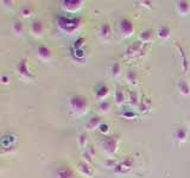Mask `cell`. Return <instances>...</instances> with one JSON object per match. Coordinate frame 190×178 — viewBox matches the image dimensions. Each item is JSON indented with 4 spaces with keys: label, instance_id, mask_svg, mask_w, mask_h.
Listing matches in <instances>:
<instances>
[{
    "label": "cell",
    "instance_id": "cell-1",
    "mask_svg": "<svg viewBox=\"0 0 190 178\" xmlns=\"http://www.w3.org/2000/svg\"><path fill=\"white\" fill-rule=\"evenodd\" d=\"M57 25L60 27L61 31H63L64 33L71 35L75 31H77V29L81 25V20L80 18H71V17H60Z\"/></svg>",
    "mask_w": 190,
    "mask_h": 178
},
{
    "label": "cell",
    "instance_id": "cell-2",
    "mask_svg": "<svg viewBox=\"0 0 190 178\" xmlns=\"http://www.w3.org/2000/svg\"><path fill=\"white\" fill-rule=\"evenodd\" d=\"M88 101L86 97L81 95H74L69 99V108L76 115H83L88 111Z\"/></svg>",
    "mask_w": 190,
    "mask_h": 178
},
{
    "label": "cell",
    "instance_id": "cell-3",
    "mask_svg": "<svg viewBox=\"0 0 190 178\" xmlns=\"http://www.w3.org/2000/svg\"><path fill=\"white\" fill-rule=\"evenodd\" d=\"M133 164H134L133 158L132 157H126L124 160H121V162L115 165L114 172L118 173V175H126L133 169Z\"/></svg>",
    "mask_w": 190,
    "mask_h": 178
},
{
    "label": "cell",
    "instance_id": "cell-4",
    "mask_svg": "<svg viewBox=\"0 0 190 178\" xmlns=\"http://www.w3.org/2000/svg\"><path fill=\"white\" fill-rule=\"evenodd\" d=\"M102 147L103 151L106 152L108 156L114 154V152L118 148V139H115L114 137H107L102 140Z\"/></svg>",
    "mask_w": 190,
    "mask_h": 178
},
{
    "label": "cell",
    "instance_id": "cell-5",
    "mask_svg": "<svg viewBox=\"0 0 190 178\" xmlns=\"http://www.w3.org/2000/svg\"><path fill=\"white\" fill-rule=\"evenodd\" d=\"M119 27H120V32L122 33L124 37H131L133 31H134V27H133L132 22H131L130 19H126V18L120 22Z\"/></svg>",
    "mask_w": 190,
    "mask_h": 178
},
{
    "label": "cell",
    "instance_id": "cell-6",
    "mask_svg": "<svg viewBox=\"0 0 190 178\" xmlns=\"http://www.w3.org/2000/svg\"><path fill=\"white\" fill-rule=\"evenodd\" d=\"M62 8L69 13H75L82 7L83 1H62Z\"/></svg>",
    "mask_w": 190,
    "mask_h": 178
},
{
    "label": "cell",
    "instance_id": "cell-7",
    "mask_svg": "<svg viewBox=\"0 0 190 178\" xmlns=\"http://www.w3.org/2000/svg\"><path fill=\"white\" fill-rule=\"evenodd\" d=\"M176 11L179 16L187 17L190 13V4L188 1H177L176 3Z\"/></svg>",
    "mask_w": 190,
    "mask_h": 178
},
{
    "label": "cell",
    "instance_id": "cell-8",
    "mask_svg": "<svg viewBox=\"0 0 190 178\" xmlns=\"http://www.w3.org/2000/svg\"><path fill=\"white\" fill-rule=\"evenodd\" d=\"M37 56L41 61L48 62L51 58V50L49 48H46V46H44V45H41L37 49Z\"/></svg>",
    "mask_w": 190,
    "mask_h": 178
},
{
    "label": "cell",
    "instance_id": "cell-9",
    "mask_svg": "<svg viewBox=\"0 0 190 178\" xmlns=\"http://www.w3.org/2000/svg\"><path fill=\"white\" fill-rule=\"evenodd\" d=\"M77 169H79L80 173H82L83 176H87L89 178L93 177V175H94V170L89 165V163L87 162H80L77 164Z\"/></svg>",
    "mask_w": 190,
    "mask_h": 178
},
{
    "label": "cell",
    "instance_id": "cell-10",
    "mask_svg": "<svg viewBox=\"0 0 190 178\" xmlns=\"http://www.w3.org/2000/svg\"><path fill=\"white\" fill-rule=\"evenodd\" d=\"M174 138L178 143H184L187 140V138H188V131L185 130L184 127H179V128L175 131Z\"/></svg>",
    "mask_w": 190,
    "mask_h": 178
},
{
    "label": "cell",
    "instance_id": "cell-11",
    "mask_svg": "<svg viewBox=\"0 0 190 178\" xmlns=\"http://www.w3.org/2000/svg\"><path fill=\"white\" fill-rule=\"evenodd\" d=\"M17 71L19 76L22 77H29V68H27V64H26V61L25 59H20V62L17 64Z\"/></svg>",
    "mask_w": 190,
    "mask_h": 178
},
{
    "label": "cell",
    "instance_id": "cell-12",
    "mask_svg": "<svg viewBox=\"0 0 190 178\" xmlns=\"http://www.w3.org/2000/svg\"><path fill=\"white\" fill-rule=\"evenodd\" d=\"M99 36L102 39H108L109 36H111V26H109L108 23H103L100 25V29H99Z\"/></svg>",
    "mask_w": 190,
    "mask_h": 178
},
{
    "label": "cell",
    "instance_id": "cell-13",
    "mask_svg": "<svg viewBox=\"0 0 190 178\" xmlns=\"http://www.w3.org/2000/svg\"><path fill=\"white\" fill-rule=\"evenodd\" d=\"M30 30H31V33H32L33 36L39 37V36H42V33H43L44 26H43V24H42V22H33L32 24H31Z\"/></svg>",
    "mask_w": 190,
    "mask_h": 178
},
{
    "label": "cell",
    "instance_id": "cell-14",
    "mask_svg": "<svg viewBox=\"0 0 190 178\" xmlns=\"http://www.w3.org/2000/svg\"><path fill=\"white\" fill-rule=\"evenodd\" d=\"M56 178H74V173L69 167H60L56 172Z\"/></svg>",
    "mask_w": 190,
    "mask_h": 178
},
{
    "label": "cell",
    "instance_id": "cell-15",
    "mask_svg": "<svg viewBox=\"0 0 190 178\" xmlns=\"http://www.w3.org/2000/svg\"><path fill=\"white\" fill-rule=\"evenodd\" d=\"M107 94H108V87L105 86V84H100L95 89V96L98 97L100 101L105 100V97L107 96Z\"/></svg>",
    "mask_w": 190,
    "mask_h": 178
},
{
    "label": "cell",
    "instance_id": "cell-16",
    "mask_svg": "<svg viewBox=\"0 0 190 178\" xmlns=\"http://www.w3.org/2000/svg\"><path fill=\"white\" fill-rule=\"evenodd\" d=\"M102 124L101 122V119L99 118V116H93L92 119H89V121L87 122L86 125V127H87V130L92 131L94 128H99V126Z\"/></svg>",
    "mask_w": 190,
    "mask_h": 178
},
{
    "label": "cell",
    "instance_id": "cell-17",
    "mask_svg": "<svg viewBox=\"0 0 190 178\" xmlns=\"http://www.w3.org/2000/svg\"><path fill=\"white\" fill-rule=\"evenodd\" d=\"M177 87H178V90H179V93H181L182 95L187 96V95H189V94H190V84L188 83V82L179 81L178 84H177Z\"/></svg>",
    "mask_w": 190,
    "mask_h": 178
},
{
    "label": "cell",
    "instance_id": "cell-18",
    "mask_svg": "<svg viewBox=\"0 0 190 178\" xmlns=\"http://www.w3.org/2000/svg\"><path fill=\"white\" fill-rule=\"evenodd\" d=\"M170 35H171V30L168 26H162L157 30V36L162 39H168Z\"/></svg>",
    "mask_w": 190,
    "mask_h": 178
},
{
    "label": "cell",
    "instance_id": "cell-19",
    "mask_svg": "<svg viewBox=\"0 0 190 178\" xmlns=\"http://www.w3.org/2000/svg\"><path fill=\"white\" fill-rule=\"evenodd\" d=\"M114 99H115V103L118 106H121L122 103L125 102V95H124V92L121 89H117L115 90V94H114Z\"/></svg>",
    "mask_w": 190,
    "mask_h": 178
},
{
    "label": "cell",
    "instance_id": "cell-20",
    "mask_svg": "<svg viewBox=\"0 0 190 178\" xmlns=\"http://www.w3.org/2000/svg\"><path fill=\"white\" fill-rule=\"evenodd\" d=\"M139 39L143 40V43H147V42H151L152 40V31L151 30H144L141 31L139 35Z\"/></svg>",
    "mask_w": 190,
    "mask_h": 178
},
{
    "label": "cell",
    "instance_id": "cell-21",
    "mask_svg": "<svg viewBox=\"0 0 190 178\" xmlns=\"http://www.w3.org/2000/svg\"><path fill=\"white\" fill-rule=\"evenodd\" d=\"M126 80L128 81L130 84L136 86L137 83H138V76H137V74L133 70H128L127 74H126Z\"/></svg>",
    "mask_w": 190,
    "mask_h": 178
},
{
    "label": "cell",
    "instance_id": "cell-22",
    "mask_svg": "<svg viewBox=\"0 0 190 178\" xmlns=\"http://www.w3.org/2000/svg\"><path fill=\"white\" fill-rule=\"evenodd\" d=\"M12 32L16 35H23L24 32V27H23V23L20 20H16L12 24Z\"/></svg>",
    "mask_w": 190,
    "mask_h": 178
},
{
    "label": "cell",
    "instance_id": "cell-23",
    "mask_svg": "<svg viewBox=\"0 0 190 178\" xmlns=\"http://www.w3.org/2000/svg\"><path fill=\"white\" fill-rule=\"evenodd\" d=\"M19 12H20V14H22L24 18H29V17L32 16V8L29 5H23L22 7H20V10H19Z\"/></svg>",
    "mask_w": 190,
    "mask_h": 178
},
{
    "label": "cell",
    "instance_id": "cell-24",
    "mask_svg": "<svg viewBox=\"0 0 190 178\" xmlns=\"http://www.w3.org/2000/svg\"><path fill=\"white\" fill-rule=\"evenodd\" d=\"M111 108V103L107 101V100H102L99 103V111L102 112V113H107Z\"/></svg>",
    "mask_w": 190,
    "mask_h": 178
},
{
    "label": "cell",
    "instance_id": "cell-25",
    "mask_svg": "<svg viewBox=\"0 0 190 178\" xmlns=\"http://www.w3.org/2000/svg\"><path fill=\"white\" fill-rule=\"evenodd\" d=\"M139 50H140V43H139V42H137V43H134V44H132V45H130L126 52H127V55L136 54V52H138Z\"/></svg>",
    "mask_w": 190,
    "mask_h": 178
},
{
    "label": "cell",
    "instance_id": "cell-26",
    "mask_svg": "<svg viewBox=\"0 0 190 178\" xmlns=\"http://www.w3.org/2000/svg\"><path fill=\"white\" fill-rule=\"evenodd\" d=\"M79 145L81 147H86V145H87V134L83 133L79 137Z\"/></svg>",
    "mask_w": 190,
    "mask_h": 178
},
{
    "label": "cell",
    "instance_id": "cell-27",
    "mask_svg": "<svg viewBox=\"0 0 190 178\" xmlns=\"http://www.w3.org/2000/svg\"><path fill=\"white\" fill-rule=\"evenodd\" d=\"M120 70H121V68H120L119 63H114L113 67H112V75L118 76L120 74Z\"/></svg>",
    "mask_w": 190,
    "mask_h": 178
},
{
    "label": "cell",
    "instance_id": "cell-28",
    "mask_svg": "<svg viewBox=\"0 0 190 178\" xmlns=\"http://www.w3.org/2000/svg\"><path fill=\"white\" fill-rule=\"evenodd\" d=\"M99 131L102 133V134H107L109 132V125L108 124H101L100 126H99Z\"/></svg>",
    "mask_w": 190,
    "mask_h": 178
},
{
    "label": "cell",
    "instance_id": "cell-29",
    "mask_svg": "<svg viewBox=\"0 0 190 178\" xmlns=\"http://www.w3.org/2000/svg\"><path fill=\"white\" fill-rule=\"evenodd\" d=\"M130 102L133 105L134 103V106H137L139 101H138V95H137V93H131V96H130Z\"/></svg>",
    "mask_w": 190,
    "mask_h": 178
},
{
    "label": "cell",
    "instance_id": "cell-30",
    "mask_svg": "<svg viewBox=\"0 0 190 178\" xmlns=\"http://www.w3.org/2000/svg\"><path fill=\"white\" fill-rule=\"evenodd\" d=\"M8 81H10V77H7L6 75L1 76V83H3V84H7Z\"/></svg>",
    "mask_w": 190,
    "mask_h": 178
},
{
    "label": "cell",
    "instance_id": "cell-31",
    "mask_svg": "<svg viewBox=\"0 0 190 178\" xmlns=\"http://www.w3.org/2000/svg\"><path fill=\"white\" fill-rule=\"evenodd\" d=\"M189 84H190V78H189Z\"/></svg>",
    "mask_w": 190,
    "mask_h": 178
},
{
    "label": "cell",
    "instance_id": "cell-32",
    "mask_svg": "<svg viewBox=\"0 0 190 178\" xmlns=\"http://www.w3.org/2000/svg\"><path fill=\"white\" fill-rule=\"evenodd\" d=\"M189 125H190V121H189Z\"/></svg>",
    "mask_w": 190,
    "mask_h": 178
}]
</instances>
